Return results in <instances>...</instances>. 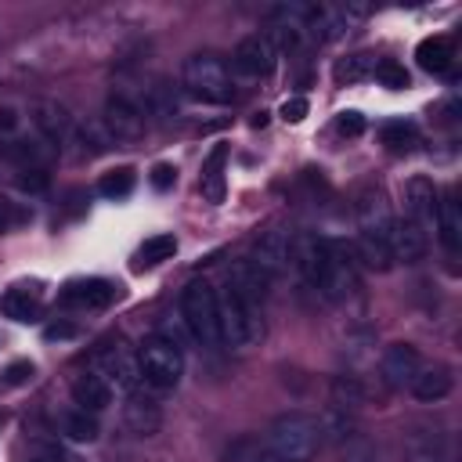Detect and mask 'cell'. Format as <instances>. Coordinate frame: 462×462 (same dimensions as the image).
Segmentation results:
<instances>
[{
  "label": "cell",
  "instance_id": "obj_5",
  "mask_svg": "<svg viewBox=\"0 0 462 462\" xmlns=\"http://www.w3.org/2000/svg\"><path fill=\"white\" fill-rule=\"evenodd\" d=\"M180 318L191 332V339H199L202 346H217L220 343V318H217V292L209 282H191L180 292Z\"/></svg>",
  "mask_w": 462,
  "mask_h": 462
},
{
  "label": "cell",
  "instance_id": "obj_43",
  "mask_svg": "<svg viewBox=\"0 0 462 462\" xmlns=\"http://www.w3.org/2000/svg\"><path fill=\"white\" fill-rule=\"evenodd\" d=\"M18 184L25 191H43L47 188V170H18Z\"/></svg>",
  "mask_w": 462,
  "mask_h": 462
},
{
  "label": "cell",
  "instance_id": "obj_38",
  "mask_svg": "<svg viewBox=\"0 0 462 462\" xmlns=\"http://www.w3.org/2000/svg\"><path fill=\"white\" fill-rule=\"evenodd\" d=\"M231 462H282V458L271 455V451L260 448V444H238V448L231 451Z\"/></svg>",
  "mask_w": 462,
  "mask_h": 462
},
{
  "label": "cell",
  "instance_id": "obj_41",
  "mask_svg": "<svg viewBox=\"0 0 462 462\" xmlns=\"http://www.w3.org/2000/svg\"><path fill=\"white\" fill-rule=\"evenodd\" d=\"M336 130H339L343 137H357V134L365 130V116H361V112H339V116H336Z\"/></svg>",
  "mask_w": 462,
  "mask_h": 462
},
{
  "label": "cell",
  "instance_id": "obj_26",
  "mask_svg": "<svg viewBox=\"0 0 462 462\" xmlns=\"http://www.w3.org/2000/svg\"><path fill=\"white\" fill-rule=\"evenodd\" d=\"M58 422H61V433H65L69 440H76V444H90V440H97V433H101L97 415H90V411H83V408L61 411Z\"/></svg>",
  "mask_w": 462,
  "mask_h": 462
},
{
  "label": "cell",
  "instance_id": "obj_27",
  "mask_svg": "<svg viewBox=\"0 0 462 462\" xmlns=\"http://www.w3.org/2000/svg\"><path fill=\"white\" fill-rule=\"evenodd\" d=\"M4 314H7L11 321L29 325V321H40L43 307H40V296H36V292H29V289H11V292L4 296Z\"/></svg>",
  "mask_w": 462,
  "mask_h": 462
},
{
  "label": "cell",
  "instance_id": "obj_19",
  "mask_svg": "<svg viewBox=\"0 0 462 462\" xmlns=\"http://www.w3.org/2000/svg\"><path fill=\"white\" fill-rule=\"evenodd\" d=\"M357 220H361V235H372V238H383L386 242L390 224H393V213H390V206H386V199H383L379 188L361 191V199H357Z\"/></svg>",
  "mask_w": 462,
  "mask_h": 462
},
{
  "label": "cell",
  "instance_id": "obj_23",
  "mask_svg": "<svg viewBox=\"0 0 462 462\" xmlns=\"http://www.w3.org/2000/svg\"><path fill=\"white\" fill-rule=\"evenodd\" d=\"M72 401H76V408L97 415V411H105L112 404V386L97 372H83V375L72 379Z\"/></svg>",
  "mask_w": 462,
  "mask_h": 462
},
{
  "label": "cell",
  "instance_id": "obj_34",
  "mask_svg": "<svg viewBox=\"0 0 462 462\" xmlns=\"http://www.w3.org/2000/svg\"><path fill=\"white\" fill-rule=\"evenodd\" d=\"M379 137H383V144H386L390 152H408V148L415 144V126L404 123V119H393V123H383Z\"/></svg>",
  "mask_w": 462,
  "mask_h": 462
},
{
  "label": "cell",
  "instance_id": "obj_15",
  "mask_svg": "<svg viewBox=\"0 0 462 462\" xmlns=\"http://www.w3.org/2000/svg\"><path fill=\"white\" fill-rule=\"evenodd\" d=\"M274 61H278V51L267 43L263 32H253V36L238 40V47L231 51V65L242 76H267L274 69Z\"/></svg>",
  "mask_w": 462,
  "mask_h": 462
},
{
  "label": "cell",
  "instance_id": "obj_8",
  "mask_svg": "<svg viewBox=\"0 0 462 462\" xmlns=\"http://www.w3.org/2000/svg\"><path fill=\"white\" fill-rule=\"evenodd\" d=\"M94 372L112 386V390H123V393H137V386H141V368H137V354L123 343V339H116V343H108L97 357H94Z\"/></svg>",
  "mask_w": 462,
  "mask_h": 462
},
{
  "label": "cell",
  "instance_id": "obj_22",
  "mask_svg": "<svg viewBox=\"0 0 462 462\" xmlns=\"http://www.w3.org/2000/svg\"><path fill=\"white\" fill-rule=\"evenodd\" d=\"M437 238H440V245L455 256L458 253V245H462V206H458V199H455V191H448L444 199H437Z\"/></svg>",
  "mask_w": 462,
  "mask_h": 462
},
{
  "label": "cell",
  "instance_id": "obj_13",
  "mask_svg": "<svg viewBox=\"0 0 462 462\" xmlns=\"http://www.w3.org/2000/svg\"><path fill=\"white\" fill-rule=\"evenodd\" d=\"M325 238L321 235H310V231H300L292 235V253H289V267L300 274L303 285H318L321 278V267H325Z\"/></svg>",
  "mask_w": 462,
  "mask_h": 462
},
{
  "label": "cell",
  "instance_id": "obj_29",
  "mask_svg": "<svg viewBox=\"0 0 462 462\" xmlns=\"http://www.w3.org/2000/svg\"><path fill=\"white\" fill-rule=\"evenodd\" d=\"M177 253V238L173 235H152V238H144L141 242V249H137V271H144V267H159L162 260H170Z\"/></svg>",
  "mask_w": 462,
  "mask_h": 462
},
{
  "label": "cell",
  "instance_id": "obj_21",
  "mask_svg": "<svg viewBox=\"0 0 462 462\" xmlns=\"http://www.w3.org/2000/svg\"><path fill=\"white\" fill-rule=\"evenodd\" d=\"M65 303L72 307H87V310H101L116 300V285L105 282V278H87V282H69L65 292H61Z\"/></svg>",
  "mask_w": 462,
  "mask_h": 462
},
{
  "label": "cell",
  "instance_id": "obj_16",
  "mask_svg": "<svg viewBox=\"0 0 462 462\" xmlns=\"http://www.w3.org/2000/svg\"><path fill=\"white\" fill-rule=\"evenodd\" d=\"M386 249H390V256L401 260V263H419V260L426 256V249H430V238H426V231H422L415 220L401 217V220L390 224Z\"/></svg>",
  "mask_w": 462,
  "mask_h": 462
},
{
  "label": "cell",
  "instance_id": "obj_28",
  "mask_svg": "<svg viewBox=\"0 0 462 462\" xmlns=\"http://www.w3.org/2000/svg\"><path fill=\"white\" fill-rule=\"evenodd\" d=\"M224 159H227V148L217 144V148L206 155V162H202V191H206L209 202H220V199H224V173H220Z\"/></svg>",
  "mask_w": 462,
  "mask_h": 462
},
{
  "label": "cell",
  "instance_id": "obj_35",
  "mask_svg": "<svg viewBox=\"0 0 462 462\" xmlns=\"http://www.w3.org/2000/svg\"><path fill=\"white\" fill-rule=\"evenodd\" d=\"M29 206H22V202H14L11 195H0V235H7V231H14V227H22V224H29Z\"/></svg>",
  "mask_w": 462,
  "mask_h": 462
},
{
  "label": "cell",
  "instance_id": "obj_4",
  "mask_svg": "<svg viewBox=\"0 0 462 462\" xmlns=\"http://www.w3.org/2000/svg\"><path fill=\"white\" fill-rule=\"evenodd\" d=\"M137 368H141V383H148L152 390H173L184 375V354L173 339L152 336L137 350Z\"/></svg>",
  "mask_w": 462,
  "mask_h": 462
},
{
  "label": "cell",
  "instance_id": "obj_36",
  "mask_svg": "<svg viewBox=\"0 0 462 462\" xmlns=\"http://www.w3.org/2000/svg\"><path fill=\"white\" fill-rule=\"evenodd\" d=\"M372 76H375L383 87H390V90H404V87H408V69H404L401 61H393V58H383V61L372 69Z\"/></svg>",
  "mask_w": 462,
  "mask_h": 462
},
{
  "label": "cell",
  "instance_id": "obj_33",
  "mask_svg": "<svg viewBox=\"0 0 462 462\" xmlns=\"http://www.w3.org/2000/svg\"><path fill=\"white\" fill-rule=\"evenodd\" d=\"M134 170L130 166H116V170H108V173H101V180H97V191L105 195V199H126L130 191H134Z\"/></svg>",
  "mask_w": 462,
  "mask_h": 462
},
{
  "label": "cell",
  "instance_id": "obj_24",
  "mask_svg": "<svg viewBox=\"0 0 462 462\" xmlns=\"http://www.w3.org/2000/svg\"><path fill=\"white\" fill-rule=\"evenodd\" d=\"M123 422H126L130 433L152 437V433H159V426H162V411H159V404H155L152 397L130 393V401L123 404Z\"/></svg>",
  "mask_w": 462,
  "mask_h": 462
},
{
  "label": "cell",
  "instance_id": "obj_20",
  "mask_svg": "<svg viewBox=\"0 0 462 462\" xmlns=\"http://www.w3.org/2000/svg\"><path fill=\"white\" fill-rule=\"evenodd\" d=\"M411 397L422 401V404H433V401H444L451 393V368L448 365H422L415 372V379L408 383Z\"/></svg>",
  "mask_w": 462,
  "mask_h": 462
},
{
  "label": "cell",
  "instance_id": "obj_10",
  "mask_svg": "<svg viewBox=\"0 0 462 462\" xmlns=\"http://www.w3.org/2000/svg\"><path fill=\"white\" fill-rule=\"evenodd\" d=\"M54 152H58V148H51L36 130L25 134V130L18 126L14 134L0 137V159H7V162L18 166V170H47V162H51Z\"/></svg>",
  "mask_w": 462,
  "mask_h": 462
},
{
  "label": "cell",
  "instance_id": "obj_3",
  "mask_svg": "<svg viewBox=\"0 0 462 462\" xmlns=\"http://www.w3.org/2000/svg\"><path fill=\"white\" fill-rule=\"evenodd\" d=\"M217 318H220V343H227L231 350H249L267 332L263 318H260V307L238 300L227 289H224V296H217Z\"/></svg>",
  "mask_w": 462,
  "mask_h": 462
},
{
  "label": "cell",
  "instance_id": "obj_44",
  "mask_svg": "<svg viewBox=\"0 0 462 462\" xmlns=\"http://www.w3.org/2000/svg\"><path fill=\"white\" fill-rule=\"evenodd\" d=\"M303 116H307V101H303V97H289V101L282 105V119H285V123H300Z\"/></svg>",
  "mask_w": 462,
  "mask_h": 462
},
{
  "label": "cell",
  "instance_id": "obj_45",
  "mask_svg": "<svg viewBox=\"0 0 462 462\" xmlns=\"http://www.w3.org/2000/svg\"><path fill=\"white\" fill-rule=\"evenodd\" d=\"M32 462H69V458H65L58 448H40V451L32 455Z\"/></svg>",
  "mask_w": 462,
  "mask_h": 462
},
{
  "label": "cell",
  "instance_id": "obj_42",
  "mask_svg": "<svg viewBox=\"0 0 462 462\" xmlns=\"http://www.w3.org/2000/svg\"><path fill=\"white\" fill-rule=\"evenodd\" d=\"M365 58H368V54H357V58H346V61H343V65L336 69V76H339V79H346V83H350V79H361V76L368 72V61H365Z\"/></svg>",
  "mask_w": 462,
  "mask_h": 462
},
{
  "label": "cell",
  "instance_id": "obj_12",
  "mask_svg": "<svg viewBox=\"0 0 462 462\" xmlns=\"http://www.w3.org/2000/svg\"><path fill=\"white\" fill-rule=\"evenodd\" d=\"M29 123H32V130H36L51 148H61V141H69L72 130H76L69 108L58 105V101H32V108H29Z\"/></svg>",
  "mask_w": 462,
  "mask_h": 462
},
{
  "label": "cell",
  "instance_id": "obj_9",
  "mask_svg": "<svg viewBox=\"0 0 462 462\" xmlns=\"http://www.w3.org/2000/svg\"><path fill=\"white\" fill-rule=\"evenodd\" d=\"M263 36L278 54L282 51H300L303 40H307V4H278L267 18Z\"/></svg>",
  "mask_w": 462,
  "mask_h": 462
},
{
  "label": "cell",
  "instance_id": "obj_31",
  "mask_svg": "<svg viewBox=\"0 0 462 462\" xmlns=\"http://www.w3.org/2000/svg\"><path fill=\"white\" fill-rule=\"evenodd\" d=\"M336 448H339L343 462H375V448H372V440L361 433V426L346 430V433L336 440Z\"/></svg>",
  "mask_w": 462,
  "mask_h": 462
},
{
  "label": "cell",
  "instance_id": "obj_30",
  "mask_svg": "<svg viewBox=\"0 0 462 462\" xmlns=\"http://www.w3.org/2000/svg\"><path fill=\"white\" fill-rule=\"evenodd\" d=\"M354 256H357V263H365V267H372V271H386V267L393 263L386 242H383V238H372V235H357Z\"/></svg>",
  "mask_w": 462,
  "mask_h": 462
},
{
  "label": "cell",
  "instance_id": "obj_7",
  "mask_svg": "<svg viewBox=\"0 0 462 462\" xmlns=\"http://www.w3.org/2000/svg\"><path fill=\"white\" fill-rule=\"evenodd\" d=\"M101 126H105V134L112 141H141L144 130H148V116H144V108H141L137 97H130L126 90H116L105 101Z\"/></svg>",
  "mask_w": 462,
  "mask_h": 462
},
{
  "label": "cell",
  "instance_id": "obj_39",
  "mask_svg": "<svg viewBox=\"0 0 462 462\" xmlns=\"http://www.w3.org/2000/svg\"><path fill=\"white\" fill-rule=\"evenodd\" d=\"M148 180H152L155 191H170L177 184V166L173 162H155L152 173H148Z\"/></svg>",
  "mask_w": 462,
  "mask_h": 462
},
{
  "label": "cell",
  "instance_id": "obj_32",
  "mask_svg": "<svg viewBox=\"0 0 462 462\" xmlns=\"http://www.w3.org/2000/svg\"><path fill=\"white\" fill-rule=\"evenodd\" d=\"M365 401H368V390H365L354 375H339V379L332 383V404H336V408L354 411V408H361Z\"/></svg>",
  "mask_w": 462,
  "mask_h": 462
},
{
  "label": "cell",
  "instance_id": "obj_18",
  "mask_svg": "<svg viewBox=\"0 0 462 462\" xmlns=\"http://www.w3.org/2000/svg\"><path fill=\"white\" fill-rule=\"evenodd\" d=\"M437 199L440 195H437V188H433L430 177H411L404 184V217L415 220L422 231L433 227V220H437Z\"/></svg>",
  "mask_w": 462,
  "mask_h": 462
},
{
  "label": "cell",
  "instance_id": "obj_6",
  "mask_svg": "<svg viewBox=\"0 0 462 462\" xmlns=\"http://www.w3.org/2000/svg\"><path fill=\"white\" fill-rule=\"evenodd\" d=\"M357 256H354V245L350 242H339L332 238L325 245V267H321V278H318V289L325 300L339 303L346 300L354 289H357Z\"/></svg>",
  "mask_w": 462,
  "mask_h": 462
},
{
  "label": "cell",
  "instance_id": "obj_1",
  "mask_svg": "<svg viewBox=\"0 0 462 462\" xmlns=\"http://www.w3.org/2000/svg\"><path fill=\"white\" fill-rule=\"evenodd\" d=\"M321 422L318 415L307 411H285L267 426V451L278 455L282 462H307L321 448Z\"/></svg>",
  "mask_w": 462,
  "mask_h": 462
},
{
  "label": "cell",
  "instance_id": "obj_17",
  "mask_svg": "<svg viewBox=\"0 0 462 462\" xmlns=\"http://www.w3.org/2000/svg\"><path fill=\"white\" fill-rule=\"evenodd\" d=\"M267 289H271V278L253 260H238V263L227 267V292H235L238 300L260 307L267 300Z\"/></svg>",
  "mask_w": 462,
  "mask_h": 462
},
{
  "label": "cell",
  "instance_id": "obj_2",
  "mask_svg": "<svg viewBox=\"0 0 462 462\" xmlns=\"http://www.w3.org/2000/svg\"><path fill=\"white\" fill-rule=\"evenodd\" d=\"M180 83L184 90L195 97V101H209V105H227L235 97V87H231V69L220 54H191L180 69Z\"/></svg>",
  "mask_w": 462,
  "mask_h": 462
},
{
  "label": "cell",
  "instance_id": "obj_40",
  "mask_svg": "<svg viewBox=\"0 0 462 462\" xmlns=\"http://www.w3.org/2000/svg\"><path fill=\"white\" fill-rule=\"evenodd\" d=\"M32 372H36V368H32L29 361H11V365L4 368V383H7V386H25V383L32 379Z\"/></svg>",
  "mask_w": 462,
  "mask_h": 462
},
{
  "label": "cell",
  "instance_id": "obj_25",
  "mask_svg": "<svg viewBox=\"0 0 462 462\" xmlns=\"http://www.w3.org/2000/svg\"><path fill=\"white\" fill-rule=\"evenodd\" d=\"M415 58H419V65H422L426 72L440 76V72H448L451 61H455V40H451V36H426V40L419 43Z\"/></svg>",
  "mask_w": 462,
  "mask_h": 462
},
{
  "label": "cell",
  "instance_id": "obj_37",
  "mask_svg": "<svg viewBox=\"0 0 462 462\" xmlns=\"http://www.w3.org/2000/svg\"><path fill=\"white\" fill-rule=\"evenodd\" d=\"M76 137L83 141V155H97V152H105L108 144H116V141L105 134L101 123H83V126L76 130Z\"/></svg>",
  "mask_w": 462,
  "mask_h": 462
},
{
  "label": "cell",
  "instance_id": "obj_14",
  "mask_svg": "<svg viewBox=\"0 0 462 462\" xmlns=\"http://www.w3.org/2000/svg\"><path fill=\"white\" fill-rule=\"evenodd\" d=\"M419 368H422V357H419V350H415L411 343H390V346L383 350L379 375H383V383H386L390 390H404V386L415 379Z\"/></svg>",
  "mask_w": 462,
  "mask_h": 462
},
{
  "label": "cell",
  "instance_id": "obj_11",
  "mask_svg": "<svg viewBox=\"0 0 462 462\" xmlns=\"http://www.w3.org/2000/svg\"><path fill=\"white\" fill-rule=\"evenodd\" d=\"M289 253H292V231L285 227H267L260 231V238L253 242V263L267 274V278H278L289 271Z\"/></svg>",
  "mask_w": 462,
  "mask_h": 462
}]
</instances>
